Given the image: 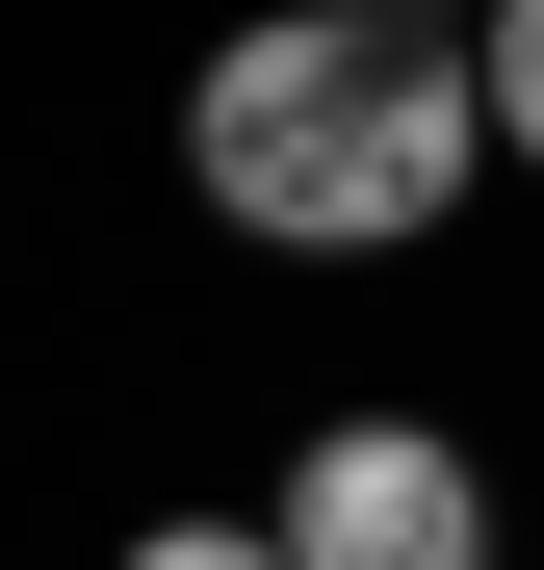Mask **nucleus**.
<instances>
[{
  "label": "nucleus",
  "instance_id": "f257e3e1",
  "mask_svg": "<svg viewBox=\"0 0 544 570\" xmlns=\"http://www.w3.org/2000/svg\"><path fill=\"white\" fill-rule=\"evenodd\" d=\"M181 181H208L259 259H415L493 181L467 27H415V0H259V27L181 78Z\"/></svg>",
  "mask_w": 544,
  "mask_h": 570
},
{
  "label": "nucleus",
  "instance_id": "f03ea898",
  "mask_svg": "<svg viewBox=\"0 0 544 570\" xmlns=\"http://www.w3.org/2000/svg\"><path fill=\"white\" fill-rule=\"evenodd\" d=\"M259 544L286 570H493V466L441 415H311L286 493H259Z\"/></svg>",
  "mask_w": 544,
  "mask_h": 570
},
{
  "label": "nucleus",
  "instance_id": "7ed1b4c3",
  "mask_svg": "<svg viewBox=\"0 0 544 570\" xmlns=\"http://www.w3.org/2000/svg\"><path fill=\"white\" fill-rule=\"evenodd\" d=\"M467 105H493V156H544V0H467Z\"/></svg>",
  "mask_w": 544,
  "mask_h": 570
},
{
  "label": "nucleus",
  "instance_id": "20e7f679",
  "mask_svg": "<svg viewBox=\"0 0 544 570\" xmlns=\"http://www.w3.org/2000/svg\"><path fill=\"white\" fill-rule=\"evenodd\" d=\"M130 570H286L259 519H130Z\"/></svg>",
  "mask_w": 544,
  "mask_h": 570
},
{
  "label": "nucleus",
  "instance_id": "39448f33",
  "mask_svg": "<svg viewBox=\"0 0 544 570\" xmlns=\"http://www.w3.org/2000/svg\"><path fill=\"white\" fill-rule=\"evenodd\" d=\"M415 27H467V0H415Z\"/></svg>",
  "mask_w": 544,
  "mask_h": 570
}]
</instances>
